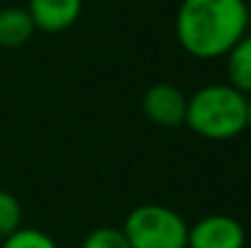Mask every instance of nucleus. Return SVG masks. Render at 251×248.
<instances>
[{"mask_svg":"<svg viewBox=\"0 0 251 248\" xmlns=\"http://www.w3.org/2000/svg\"><path fill=\"white\" fill-rule=\"evenodd\" d=\"M247 0H183L176 12V39L195 59H220L247 34Z\"/></svg>","mask_w":251,"mask_h":248,"instance_id":"1","label":"nucleus"},{"mask_svg":"<svg viewBox=\"0 0 251 248\" xmlns=\"http://www.w3.org/2000/svg\"><path fill=\"white\" fill-rule=\"evenodd\" d=\"M185 124L202 139L227 141L247 129V95L229 83H212L188 97Z\"/></svg>","mask_w":251,"mask_h":248,"instance_id":"2","label":"nucleus"},{"mask_svg":"<svg viewBox=\"0 0 251 248\" xmlns=\"http://www.w3.org/2000/svg\"><path fill=\"white\" fill-rule=\"evenodd\" d=\"M188 224L166 204L134 207L122 226V234L132 248H188Z\"/></svg>","mask_w":251,"mask_h":248,"instance_id":"3","label":"nucleus"},{"mask_svg":"<svg viewBox=\"0 0 251 248\" xmlns=\"http://www.w3.org/2000/svg\"><path fill=\"white\" fill-rule=\"evenodd\" d=\"M247 231L229 214H207L188 229V248H244Z\"/></svg>","mask_w":251,"mask_h":248,"instance_id":"4","label":"nucleus"},{"mask_svg":"<svg viewBox=\"0 0 251 248\" xmlns=\"http://www.w3.org/2000/svg\"><path fill=\"white\" fill-rule=\"evenodd\" d=\"M142 110L147 119H151L159 127H178V124H185L188 97L180 88L171 83H156L144 92Z\"/></svg>","mask_w":251,"mask_h":248,"instance_id":"5","label":"nucleus"},{"mask_svg":"<svg viewBox=\"0 0 251 248\" xmlns=\"http://www.w3.org/2000/svg\"><path fill=\"white\" fill-rule=\"evenodd\" d=\"M83 0H29L27 12L34 22V29L56 34L76 24L81 17Z\"/></svg>","mask_w":251,"mask_h":248,"instance_id":"6","label":"nucleus"},{"mask_svg":"<svg viewBox=\"0 0 251 248\" xmlns=\"http://www.w3.org/2000/svg\"><path fill=\"white\" fill-rule=\"evenodd\" d=\"M34 34V22L27 7H5L0 10V46L17 49L27 44Z\"/></svg>","mask_w":251,"mask_h":248,"instance_id":"7","label":"nucleus"},{"mask_svg":"<svg viewBox=\"0 0 251 248\" xmlns=\"http://www.w3.org/2000/svg\"><path fill=\"white\" fill-rule=\"evenodd\" d=\"M227 76L229 85L242 95H251V34H244L227 54Z\"/></svg>","mask_w":251,"mask_h":248,"instance_id":"8","label":"nucleus"},{"mask_svg":"<svg viewBox=\"0 0 251 248\" xmlns=\"http://www.w3.org/2000/svg\"><path fill=\"white\" fill-rule=\"evenodd\" d=\"M22 226V207L12 192L0 190V239L12 236Z\"/></svg>","mask_w":251,"mask_h":248,"instance_id":"9","label":"nucleus"},{"mask_svg":"<svg viewBox=\"0 0 251 248\" xmlns=\"http://www.w3.org/2000/svg\"><path fill=\"white\" fill-rule=\"evenodd\" d=\"M2 248H59L56 241L44 234L42 229H32V226H20L12 236L2 239Z\"/></svg>","mask_w":251,"mask_h":248,"instance_id":"10","label":"nucleus"},{"mask_svg":"<svg viewBox=\"0 0 251 248\" xmlns=\"http://www.w3.org/2000/svg\"><path fill=\"white\" fill-rule=\"evenodd\" d=\"M81 248H132L127 244L122 229H115V226H100L95 231H90L85 236L83 246Z\"/></svg>","mask_w":251,"mask_h":248,"instance_id":"11","label":"nucleus"},{"mask_svg":"<svg viewBox=\"0 0 251 248\" xmlns=\"http://www.w3.org/2000/svg\"><path fill=\"white\" fill-rule=\"evenodd\" d=\"M247 129L251 132V95L247 97Z\"/></svg>","mask_w":251,"mask_h":248,"instance_id":"12","label":"nucleus"},{"mask_svg":"<svg viewBox=\"0 0 251 248\" xmlns=\"http://www.w3.org/2000/svg\"><path fill=\"white\" fill-rule=\"evenodd\" d=\"M249 12H251V5H249Z\"/></svg>","mask_w":251,"mask_h":248,"instance_id":"13","label":"nucleus"}]
</instances>
